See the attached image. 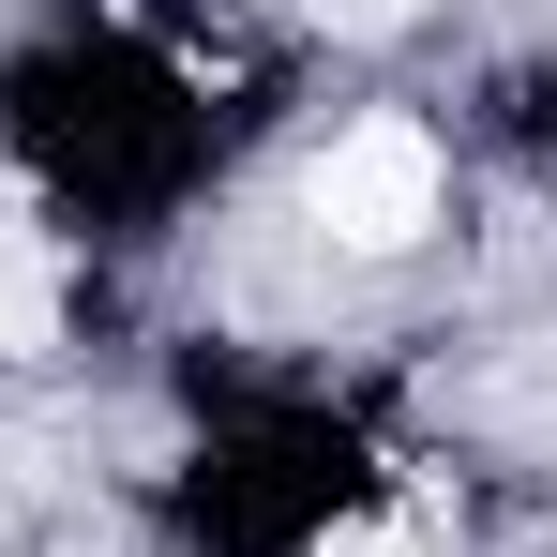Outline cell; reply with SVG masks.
Returning <instances> with one entry per match:
<instances>
[{"label":"cell","mask_w":557,"mask_h":557,"mask_svg":"<svg viewBox=\"0 0 557 557\" xmlns=\"http://www.w3.org/2000/svg\"><path fill=\"white\" fill-rule=\"evenodd\" d=\"M46 347H61V272L30 226H0V362H46Z\"/></svg>","instance_id":"obj_2"},{"label":"cell","mask_w":557,"mask_h":557,"mask_svg":"<svg viewBox=\"0 0 557 557\" xmlns=\"http://www.w3.org/2000/svg\"><path fill=\"white\" fill-rule=\"evenodd\" d=\"M332 557H437L422 528H332Z\"/></svg>","instance_id":"obj_3"},{"label":"cell","mask_w":557,"mask_h":557,"mask_svg":"<svg viewBox=\"0 0 557 557\" xmlns=\"http://www.w3.org/2000/svg\"><path fill=\"white\" fill-rule=\"evenodd\" d=\"M301 211H317L347 257H407V242L437 226V151H422L407 121H362V136H332V151H317Z\"/></svg>","instance_id":"obj_1"}]
</instances>
